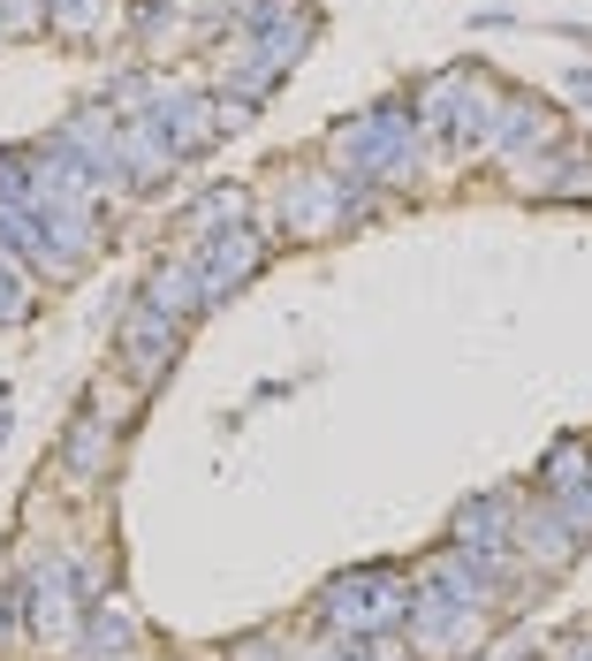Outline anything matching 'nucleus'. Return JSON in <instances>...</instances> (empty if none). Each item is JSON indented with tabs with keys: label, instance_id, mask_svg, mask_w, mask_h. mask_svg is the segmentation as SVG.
Masks as SVG:
<instances>
[{
	"label": "nucleus",
	"instance_id": "1",
	"mask_svg": "<svg viewBox=\"0 0 592 661\" xmlns=\"http://www.w3.org/2000/svg\"><path fill=\"white\" fill-rule=\"evenodd\" d=\"M23 312V282H8V266H0V319H16Z\"/></svg>",
	"mask_w": 592,
	"mask_h": 661
}]
</instances>
